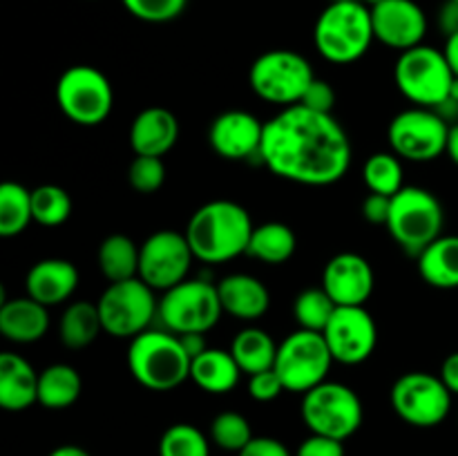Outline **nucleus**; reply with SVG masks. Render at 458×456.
<instances>
[{
    "mask_svg": "<svg viewBox=\"0 0 458 456\" xmlns=\"http://www.w3.org/2000/svg\"><path fill=\"white\" fill-rule=\"evenodd\" d=\"M121 3L137 21L161 25L182 16L188 0H121Z\"/></svg>",
    "mask_w": 458,
    "mask_h": 456,
    "instance_id": "nucleus-39",
    "label": "nucleus"
},
{
    "mask_svg": "<svg viewBox=\"0 0 458 456\" xmlns=\"http://www.w3.org/2000/svg\"><path fill=\"white\" fill-rule=\"evenodd\" d=\"M450 125L432 107H410L389 121L387 141L394 155L414 164H428L447 150Z\"/></svg>",
    "mask_w": 458,
    "mask_h": 456,
    "instance_id": "nucleus-13",
    "label": "nucleus"
},
{
    "mask_svg": "<svg viewBox=\"0 0 458 456\" xmlns=\"http://www.w3.org/2000/svg\"><path fill=\"white\" fill-rule=\"evenodd\" d=\"M362 179H365L369 192L394 197L403 188V164L401 156L394 152H376L362 165Z\"/></svg>",
    "mask_w": 458,
    "mask_h": 456,
    "instance_id": "nucleus-34",
    "label": "nucleus"
},
{
    "mask_svg": "<svg viewBox=\"0 0 458 456\" xmlns=\"http://www.w3.org/2000/svg\"><path fill=\"white\" fill-rule=\"evenodd\" d=\"M329 351L340 365H362L378 344V326L365 307H338L322 331Z\"/></svg>",
    "mask_w": 458,
    "mask_h": 456,
    "instance_id": "nucleus-16",
    "label": "nucleus"
},
{
    "mask_svg": "<svg viewBox=\"0 0 458 456\" xmlns=\"http://www.w3.org/2000/svg\"><path fill=\"white\" fill-rule=\"evenodd\" d=\"M179 139V121L159 106L146 107L130 125V146L137 156H164Z\"/></svg>",
    "mask_w": 458,
    "mask_h": 456,
    "instance_id": "nucleus-21",
    "label": "nucleus"
},
{
    "mask_svg": "<svg viewBox=\"0 0 458 456\" xmlns=\"http://www.w3.org/2000/svg\"><path fill=\"white\" fill-rule=\"evenodd\" d=\"M242 369L235 362L231 351L224 349H206L201 356L191 362V380L206 393H222L233 392L240 383Z\"/></svg>",
    "mask_w": 458,
    "mask_h": 456,
    "instance_id": "nucleus-25",
    "label": "nucleus"
},
{
    "mask_svg": "<svg viewBox=\"0 0 458 456\" xmlns=\"http://www.w3.org/2000/svg\"><path fill=\"white\" fill-rule=\"evenodd\" d=\"M235 362L240 365L242 374H259V371L273 369L277 358V344L271 335L258 326H246L233 338L231 349Z\"/></svg>",
    "mask_w": 458,
    "mask_h": 456,
    "instance_id": "nucleus-29",
    "label": "nucleus"
},
{
    "mask_svg": "<svg viewBox=\"0 0 458 456\" xmlns=\"http://www.w3.org/2000/svg\"><path fill=\"white\" fill-rule=\"evenodd\" d=\"M331 3H360V0H331Z\"/></svg>",
    "mask_w": 458,
    "mask_h": 456,
    "instance_id": "nucleus-52",
    "label": "nucleus"
},
{
    "mask_svg": "<svg viewBox=\"0 0 458 456\" xmlns=\"http://www.w3.org/2000/svg\"><path fill=\"white\" fill-rule=\"evenodd\" d=\"M335 302L329 298L325 289H307L295 298L293 302V317L300 329L307 331H322L329 325L331 316L335 313Z\"/></svg>",
    "mask_w": 458,
    "mask_h": 456,
    "instance_id": "nucleus-35",
    "label": "nucleus"
},
{
    "mask_svg": "<svg viewBox=\"0 0 458 456\" xmlns=\"http://www.w3.org/2000/svg\"><path fill=\"white\" fill-rule=\"evenodd\" d=\"M445 210L432 190L405 186L392 197L387 231L398 246L411 258H419L434 240L443 235Z\"/></svg>",
    "mask_w": 458,
    "mask_h": 456,
    "instance_id": "nucleus-5",
    "label": "nucleus"
},
{
    "mask_svg": "<svg viewBox=\"0 0 458 456\" xmlns=\"http://www.w3.org/2000/svg\"><path fill=\"white\" fill-rule=\"evenodd\" d=\"M179 340H182L183 349H186V353L191 356V360H195V358L201 356L206 349H210L208 344H206V334H183L179 335Z\"/></svg>",
    "mask_w": 458,
    "mask_h": 456,
    "instance_id": "nucleus-47",
    "label": "nucleus"
},
{
    "mask_svg": "<svg viewBox=\"0 0 458 456\" xmlns=\"http://www.w3.org/2000/svg\"><path fill=\"white\" fill-rule=\"evenodd\" d=\"M128 182L141 195H152L165 182V165L161 156H134L128 168Z\"/></svg>",
    "mask_w": 458,
    "mask_h": 456,
    "instance_id": "nucleus-38",
    "label": "nucleus"
},
{
    "mask_svg": "<svg viewBox=\"0 0 458 456\" xmlns=\"http://www.w3.org/2000/svg\"><path fill=\"white\" fill-rule=\"evenodd\" d=\"M49 329L47 307L25 298L4 300L0 307V334L16 344H31L45 338Z\"/></svg>",
    "mask_w": 458,
    "mask_h": 456,
    "instance_id": "nucleus-23",
    "label": "nucleus"
},
{
    "mask_svg": "<svg viewBox=\"0 0 458 456\" xmlns=\"http://www.w3.org/2000/svg\"><path fill=\"white\" fill-rule=\"evenodd\" d=\"M295 249H298V237L289 224L267 222L253 228L246 255H250L258 262L277 266V264L289 262Z\"/></svg>",
    "mask_w": 458,
    "mask_h": 456,
    "instance_id": "nucleus-28",
    "label": "nucleus"
},
{
    "mask_svg": "<svg viewBox=\"0 0 458 456\" xmlns=\"http://www.w3.org/2000/svg\"><path fill=\"white\" fill-rule=\"evenodd\" d=\"M452 396L454 393L445 387L441 376L410 371L392 384L389 401L398 418L411 427L428 429L437 427L450 416Z\"/></svg>",
    "mask_w": 458,
    "mask_h": 456,
    "instance_id": "nucleus-14",
    "label": "nucleus"
},
{
    "mask_svg": "<svg viewBox=\"0 0 458 456\" xmlns=\"http://www.w3.org/2000/svg\"><path fill=\"white\" fill-rule=\"evenodd\" d=\"M222 300L217 284L199 280H183L164 291L159 300V320L173 334H208L222 317Z\"/></svg>",
    "mask_w": 458,
    "mask_h": 456,
    "instance_id": "nucleus-10",
    "label": "nucleus"
},
{
    "mask_svg": "<svg viewBox=\"0 0 458 456\" xmlns=\"http://www.w3.org/2000/svg\"><path fill=\"white\" fill-rule=\"evenodd\" d=\"M83 380L79 371L65 362L45 367L38 374V402L45 410H67L79 401Z\"/></svg>",
    "mask_w": 458,
    "mask_h": 456,
    "instance_id": "nucleus-27",
    "label": "nucleus"
},
{
    "mask_svg": "<svg viewBox=\"0 0 458 456\" xmlns=\"http://www.w3.org/2000/svg\"><path fill=\"white\" fill-rule=\"evenodd\" d=\"M445 155L450 156L452 164L458 165V123L450 125V137H447V150Z\"/></svg>",
    "mask_w": 458,
    "mask_h": 456,
    "instance_id": "nucleus-49",
    "label": "nucleus"
},
{
    "mask_svg": "<svg viewBox=\"0 0 458 456\" xmlns=\"http://www.w3.org/2000/svg\"><path fill=\"white\" fill-rule=\"evenodd\" d=\"M31 213H34V222L40 226H63L72 215L70 192L56 183H43V186L34 188L31 190Z\"/></svg>",
    "mask_w": 458,
    "mask_h": 456,
    "instance_id": "nucleus-33",
    "label": "nucleus"
},
{
    "mask_svg": "<svg viewBox=\"0 0 458 456\" xmlns=\"http://www.w3.org/2000/svg\"><path fill=\"white\" fill-rule=\"evenodd\" d=\"M253 228V219L244 206L231 199H215L192 213L183 235L195 259L224 264L249 250Z\"/></svg>",
    "mask_w": 458,
    "mask_h": 456,
    "instance_id": "nucleus-2",
    "label": "nucleus"
},
{
    "mask_svg": "<svg viewBox=\"0 0 458 456\" xmlns=\"http://www.w3.org/2000/svg\"><path fill=\"white\" fill-rule=\"evenodd\" d=\"M264 139V123L246 110H228L213 119L208 128V143L222 159L246 161L259 156Z\"/></svg>",
    "mask_w": 458,
    "mask_h": 456,
    "instance_id": "nucleus-19",
    "label": "nucleus"
},
{
    "mask_svg": "<svg viewBox=\"0 0 458 456\" xmlns=\"http://www.w3.org/2000/svg\"><path fill=\"white\" fill-rule=\"evenodd\" d=\"M316 74L302 54L293 49H271L259 54L249 70L250 89L262 101L280 107L300 106Z\"/></svg>",
    "mask_w": 458,
    "mask_h": 456,
    "instance_id": "nucleus-7",
    "label": "nucleus"
},
{
    "mask_svg": "<svg viewBox=\"0 0 458 456\" xmlns=\"http://www.w3.org/2000/svg\"><path fill=\"white\" fill-rule=\"evenodd\" d=\"M195 259L186 235L177 231H157L141 244L139 277L155 291H168L188 280Z\"/></svg>",
    "mask_w": 458,
    "mask_h": 456,
    "instance_id": "nucleus-15",
    "label": "nucleus"
},
{
    "mask_svg": "<svg viewBox=\"0 0 458 456\" xmlns=\"http://www.w3.org/2000/svg\"><path fill=\"white\" fill-rule=\"evenodd\" d=\"M300 414L309 432L343 443L360 429L365 418L360 396L347 384L331 380H325L304 393Z\"/></svg>",
    "mask_w": 458,
    "mask_h": 456,
    "instance_id": "nucleus-9",
    "label": "nucleus"
},
{
    "mask_svg": "<svg viewBox=\"0 0 458 456\" xmlns=\"http://www.w3.org/2000/svg\"><path fill=\"white\" fill-rule=\"evenodd\" d=\"M360 3L367 4V7H369V9H374L376 4H380V3H383V0H360Z\"/></svg>",
    "mask_w": 458,
    "mask_h": 456,
    "instance_id": "nucleus-51",
    "label": "nucleus"
},
{
    "mask_svg": "<svg viewBox=\"0 0 458 456\" xmlns=\"http://www.w3.org/2000/svg\"><path fill=\"white\" fill-rule=\"evenodd\" d=\"M443 54H445L447 63H450L452 72L458 79V34H452L445 38V47H443Z\"/></svg>",
    "mask_w": 458,
    "mask_h": 456,
    "instance_id": "nucleus-48",
    "label": "nucleus"
},
{
    "mask_svg": "<svg viewBox=\"0 0 458 456\" xmlns=\"http://www.w3.org/2000/svg\"><path fill=\"white\" fill-rule=\"evenodd\" d=\"M334 356L329 351L325 335L318 331L298 329L277 344V358L273 369L291 393H307L322 384L329 376Z\"/></svg>",
    "mask_w": 458,
    "mask_h": 456,
    "instance_id": "nucleus-12",
    "label": "nucleus"
},
{
    "mask_svg": "<svg viewBox=\"0 0 458 456\" xmlns=\"http://www.w3.org/2000/svg\"><path fill=\"white\" fill-rule=\"evenodd\" d=\"M438 30L447 36L458 34V0H445L438 9Z\"/></svg>",
    "mask_w": 458,
    "mask_h": 456,
    "instance_id": "nucleus-45",
    "label": "nucleus"
},
{
    "mask_svg": "<svg viewBox=\"0 0 458 456\" xmlns=\"http://www.w3.org/2000/svg\"><path fill=\"white\" fill-rule=\"evenodd\" d=\"M103 331L112 338L132 340L150 329L152 320L159 316V300L155 289L141 277L125 282H110L97 302Z\"/></svg>",
    "mask_w": 458,
    "mask_h": 456,
    "instance_id": "nucleus-8",
    "label": "nucleus"
},
{
    "mask_svg": "<svg viewBox=\"0 0 458 456\" xmlns=\"http://www.w3.org/2000/svg\"><path fill=\"white\" fill-rule=\"evenodd\" d=\"M394 80L403 97L416 107L438 110L450 98L456 76L443 49L419 45L401 52L394 67Z\"/></svg>",
    "mask_w": 458,
    "mask_h": 456,
    "instance_id": "nucleus-6",
    "label": "nucleus"
},
{
    "mask_svg": "<svg viewBox=\"0 0 458 456\" xmlns=\"http://www.w3.org/2000/svg\"><path fill=\"white\" fill-rule=\"evenodd\" d=\"M56 103L72 123L94 128L110 116L114 92L110 79L101 70L92 65H72L58 79Z\"/></svg>",
    "mask_w": 458,
    "mask_h": 456,
    "instance_id": "nucleus-11",
    "label": "nucleus"
},
{
    "mask_svg": "<svg viewBox=\"0 0 458 456\" xmlns=\"http://www.w3.org/2000/svg\"><path fill=\"white\" fill-rule=\"evenodd\" d=\"M376 286L371 264L358 253H338L322 271V289L335 307H365Z\"/></svg>",
    "mask_w": 458,
    "mask_h": 456,
    "instance_id": "nucleus-18",
    "label": "nucleus"
},
{
    "mask_svg": "<svg viewBox=\"0 0 458 456\" xmlns=\"http://www.w3.org/2000/svg\"><path fill=\"white\" fill-rule=\"evenodd\" d=\"M210 443L224 452H235L240 454L250 441H253V429L246 416L240 411H222L210 420Z\"/></svg>",
    "mask_w": 458,
    "mask_h": 456,
    "instance_id": "nucleus-36",
    "label": "nucleus"
},
{
    "mask_svg": "<svg viewBox=\"0 0 458 456\" xmlns=\"http://www.w3.org/2000/svg\"><path fill=\"white\" fill-rule=\"evenodd\" d=\"M300 106L309 107L313 112H322V114H331L335 106V89L331 88L327 80L313 79V83L309 85V89L304 92Z\"/></svg>",
    "mask_w": 458,
    "mask_h": 456,
    "instance_id": "nucleus-41",
    "label": "nucleus"
},
{
    "mask_svg": "<svg viewBox=\"0 0 458 456\" xmlns=\"http://www.w3.org/2000/svg\"><path fill=\"white\" fill-rule=\"evenodd\" d=\"M371 22L376 40L396 52L419 47L428 34V16L414 0H383L371 9Z\"/></svg>",
    "mask_w": 458,
    "mask_h": 456,
    "instance_id": "nucleus-17",
    "label": "nucleus"
},
{
    "mask_svg": "<svg viewBox=\"0 0 458 456\" xmlns=\"http://www.w3.org/2000/svg\"><path fill=\"white\" fill-rule=\"evenodd\" d=\"M441 380L454 396H458V351L450 353L441 365Z\"/></svg>",
    "mask_w": 458,
    "mask_h": 456,
    "instance_id": "nucleus-46",
    "label": "nucleus"
},
{
    "mask_svg": "<svg viewBox=\"0 0 458 456\" xmlns=\"http://www.w3.org/2000/svg\"><path fill=\"white\" fill-rule=\"evenodd\" d=\"M191 362L179 335L168 329H148L130 340L128 369L150 392H173L191 380Z\"/></svg>",
    "mask_w": 458,
    "mask_h": 456,
    "instance_id": "nucleus-3",
    "label": "nucleus"
},
{
    "mask_svg": "<svg viewBox=\"0 0 458 456\" xmlns=\"http://www.w3.org/2000/svg\"><path fill=\"white\" fill-rule=\"evenodd\" d=\"M222 308L242 322H255L264 317L271 307V293L262 280L249 273H233L217 282Z\"/></svg>",
    "mask_w": 458,
    "mask_h": 456,
    "instance_id": "nucleus-22",
    "label": "nucleus"
},
{
    "mask_svg": "<svg viewBox=\"0 0 458 456\" xmlns=\"http://www.w3.org/2000/svg\"><path fill=\"white\" fill-rule=\"evenodd\" d=\"M389 210H392V197L378 195V192H369L367 199L362 201V215L369 224H378V226H387Z\"/></svg>",
    "mask_w": 458,
    "mask_h": 456,
    "instance_id": "nucleus-43",
    "label": "nucleus"
},
{
    "mask_svg": "<svg viewBox=\"0 0 458 456\" xmlns=\"http://www.w3.org/2000/svg\"><path fill=\"white\" fill-rule=\"evenodd\" d=\"M34 222L31 213V190L16 182L0 186V235L16 237Z\"/></svg>",
    "mask_w": 458,
    "mask_h": 456,
    "instance_id": "nucleus-32",
    "label": "nucleus"
},
{
    "mask_svg": "<svg viewBox=\"0 0 458 456\" xmlns=\"http://www.w3.org/2000/svg\"><path fill=\"white\" fill-rule=\"evenodd\" d=\"M416 259L425 284L441 291L458 289V235H441Z\"/></svg>",
    "mask_w": 458,
    "mask_h": 456,
    "instance_id": "nucleus-26",
    "label": "nucleus"
},
{
    "mask_svg": "<svg viewBox=\"0 0 458 456\" xmlns=\"http://www.w3.org/2000/svg\"><path fill=\"white\" fill-rule=\"evenodd\" d=\"M38 402V374L22 356L4 351L0 356V407L25 411Z\"/></svg>",
    "mask_w": 458,
    "mask_h": 456,
    "instance_id": "nucleus-24",
    "label": "nucleus"
},
{
    "mask_svg": "<svg viewBox=\"0 0 458 456\" xmlns=\"http://www.w3.org/2000/svg\"><path fill=\"white\" fill-rule=\"evenodd\" d=\"M237 456H295L282 441L271 436H253V441Z\"/></svg>",
    "mask_w": 458,
    "mask_h": 456,
    "instance_id": "nucleus-44",
    "label": "nucleus"
},
{
    "mask_svg": "<svg viewBox=\"0 0 458 456\" xmlns=\"http://www.w3.org/2000/svg\"><path fill=\"white\" fill-rule=\"evenodd\" d=\"M295 456H344V445L343 441H335V438L311 434L300 443Z\"/></svg>",
    "mask_w": 458,
    "mask_h": 456,
    "instance_id": "nucleus-42",
    "label": "nucleus"
},
{
    "mask_svg": "<svg viewBox=\"0 0 458 456\" xmlns=\"http://www.w3.org/2000/svg\"><path fill=\"white\" fill-rule=\"evenodd\" d=\"M282 392H286V389L276 369H267L259 371V374L249 376V396L253 398V401L271 402L276 401Z\"/></svg>",
    "mask_w": 458,
    "mask_h": 456,
    "instance_id": "nucleus-40",
    "label": "nucleus"
},
{
    "mask_svg": "<svg viewBox=\"0 0 458 456\" xmlns=\"http://www.w3.org/2000/svg\"><path fill=\"white\" fill-rule=\"evenodd\" d=\"M25 289L27 295L43 307H58L79 289V268L70 259H40L27 271Z\"/></svg>",
    "mask_w": 458,
    "mask_h": 456,
    "instance_id": "nucleus-20",
    "label": "nucleus"
},
{
    "mask_svg": "<svg viewBox=\"0 0 458 456\" xmlns=\"http://www.w3.org/2000/svg\"><path fill=\"white\" fill-rule=\"evenodd\" d=\"M47 456H92V454L79 445H61V447H54Z\"/></svg>",
    "mask_w": 458,
    "mask_h": 456,
    "instance_id": "nucleus-50",
    "label": "nucleus"
},
{
    "mask_svg": "<svg viewBox=\"0 0 458 456\" xmlns=\"http://www.w3.org/2000/svg\"><path fill=\"white\" fill-rule=\"evenodd\" d=\"M376 40L371 9L362 3H329L313 27V45L335 65L356 63Z\"/></svg>",
    "mask_w": 458,
    "mask_h": 456,
    "instance_id": "nucleus-4",
    "label": "nucleus"
},
{
    "mask_svg": "<svg viewBox=\"0 0 458 456\" xmlns=\"http://www.w3.org/2000/svg\"><path fill=\"white\" fill-rule=\"evenodd\" d=\"M103 331L98 307L85 300H76L63 311L58 322V335L67 349H85L98 338Z\"/></svg>",
    "mask_w": 458,
    "mask_h": 456,
    "instance_id": "nucleus-31",
    "label": "nucleus"
},
{
    "mask_svg": "<svg viewBox=\"0 0 458 456\" xmlns=\"http://www.w3.org/2000/svg\"><path fill=\"white\" fill-rule=\"evenodd\" d=\"M259 159L286 182L334 186L352 165V143L334 114L291 106L264 123Z\"/></svg>",
    "mask_w": 458,
    "mask_h": 456,
    "instance_id": "nucleus-1",
    "label": "nucleus"
},
{
    "mask_svg": "<svg viewBox=\"0 0 458 456\" xmlns=\"http://www.w3.org/2000/svg\"><path fill=\"white\" fill-rule=\"evenodd\" d=\"M159 456H210V438L191 423L170 425L159 438Z\"/></svg>",
    "mask_w": 458,
    "mask_h": 456,
    "instance_id": "nucleus-37",
    "label": "nucleus"
},
{
    "mask_svg": "<svg viewBox=\"0 0 458 456\" xmlns=\"http://www.w3.org/2000/svg\"><path fill=\"white\" fill-rule=\"evenodd\" d=\"M139 258H141V246L121 232L107 235L97 253L98 268L107 282H125L139 277Z\"/></svg>",
    "mask_w": 458,
    "mask_h": 456,
    "instance_id": "nucleus-30",
    "label": "nucleus"
}]
</instances>
